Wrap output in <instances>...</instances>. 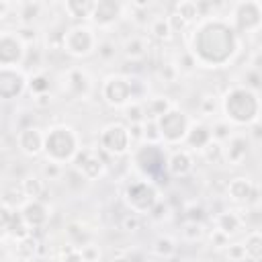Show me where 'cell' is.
I'll use <instances>...</instances> for the list:
<instances>
[{"mask_svg":"<svg viewBox=\"0 0 262 262\" xmlns=\"http://www.w3.org/2000/svg\"><path fill=\"white\" fill-rule=\"evenodd\" d=\"M72 168L86 180V182H94L98 178H102L106 174V162L100 156L98 149L92 147H80L78 154L72 160Z\"/></svg>","mask_w":262,"mask_h":262,"instance_id":"11","label":"cell"},{"mask_svg":"<svg viewBox=\"0 0 262 262\" xmlns=\"http://www.w3.org/2000/svg\"><path fill=\"white\" fill-rule=\"evenodd\" d=\"M194 170V160L192 154L184 147L174 149L168 158H166V172L174 178H186L190 172Z\"/></svg>","mask_w":262,"mask_h":262,"instance_id":"20","label":"cell"},{"mask_svg":"<svg viewBox=\"0 0 262 262\" xmlns=\"http://www.w3.org/2000/svg\"><path fill=\"white\" fill-rule=\"evenodd\" d=\"M96 53H98V57H100L102 61H111V59H115V55H117V45H115L113 41H108V39L98 41Z\"/></svg>","mask_w":262,"mask_h":262,"instance_id":"46","label":"cell"},{"mask_svg":"<svg viewBox=\"0 0 262 262\" xmlns=\"http://www.w3.org/2000/svg\"><path fill=\"white\" fill-rule=\"evenodd\" d=\"M61 88L72 100H84L92 90V78L82 68H68L63 72Z\"/></svg>","mask_w":262,"mask_h":262,"instance_id":"13","label":"cell"},{"mask_svg":"<svg viewBox=\"0 0 262 262\" xmlns=\"http://www.w3.org/2000/svg\"><path fill=\"white\" fill-rule=\"evenodd\" d=\"M149 45H147V41H145V37H139V35H133V37H129L125 43H123V55L127 57V59H131V61H141L145 55H147V49Z\"/></svg>","mask_w":262,"mask_h":262,"instance_id":"25","label":"cell"},{"mask_svg":"<svg viewBox=\"0 0 262 262\" xmlns=\"http://www.w3.org/2000/svg\"><path fill=\"white\" fill-rule=\"evenodd\" d=\"M27 45L14 31H0V68H20L25 61Z\"/></svg>","mask_w":262,"mask_h":262,"instance_id":"12","label":"cell"},{"mask_svg":"<svg viewBox=\"0 0 262 262\" xmlns=\"http://www.w3.org/2000/svg\"><path fill=\"white\" fill-rule=\"evenodd\" d=\"M211 127V137H213V141H219V143H225L229 137H231V133H233V127L225 121V119H219V121H215L213 125H209Z\"/></svg>","mask_w":262,"mask_h":262,"instance_id":"36","label":"cell"},{"mask_svg":"<svg viewBox=\"0 0 262 262\" xmlns=\"http://www.w3.org/2000/svg\"><path fill=\"white\" fill-rule=\"evenodd\" d=\"M113 262H129V260H127V256H117V258H113Z\"/></svg>","mask_w":262,"mask_h":262,"instance_id":"58","label":"cell"},{"mask_svg":"<svg viewBox=\"0 0 262 262\" xmlns=\"http://www.w3.org/2000/svg\"><path fill=\"white\" fill-rule=\"evenodd\" d=\"M209 239H211V244H213L215 248H221V250L229 244V237H227V235H223V233H221V231H217V229H213V231H211Z\"/></svg>","mask_w":262,"mask_h":262,"instance_id":"54","label":"cell"},{"mask_svg":"<svg viewBox=\"0 0 262 262\" xmlns=\"http://www.w3.org/2000/svg\"><path fill=\"white\" fill-rule=\"evenodd\" d=\"M203 235H205L203 223H199V221H186V223H184V227H182V237H184L186 242H199V239H203Z\"/></svg>","mask_w":262,"mask_h":262,"instance_id":"42","label":"cell"},{"mask_svg":"<svg viewBox=\"0 0 262 262\" xmlns=\"http://www.w3.org/2000/svg\"><path fill=\"white\" fill-rule=\"evenodd\" d=\"M27 90V74L20 68H0V100H14Z\"/></svg>","mask_w":262,"mask_h":262,"instance_id":"14","label":"cell"},{"mask_svg":"<svg viewBox=\"0 0 262 262\" xmlns=\"http://www.w3.org/2000/svg\"><path fill=\"white\" fill-rule=\"evenodd\" d=\"M149 35L158 41H168L172 37V29L166 16H156L149 20Z\"/></svg>","mask_w":262,"mask_h":262,"instance_id":"32","label":"cell"},{"mask_svg":"<svg viewBox=\"0 0 262 262\" xmlns=\"http://www.w3.org/2000/svg\"><path fill=\"white\" fill-rule=\"evenodd\" d=\"M0 262H4V252L0 250Z\"/></svg>","mask_w":262,"mask_h":262,"instance_id":"60","label":"cell"},{"mask_svg":"<svg viewBox=\"0 0 262 262\" xmlns=\"http://www.w3.org/2000/svg\"><path fill=\"white\" fill-rule=\"evenodd\" d=\"M172 106H176L168 96H149L143 100V111H145V119L149 121H158L164 113H168Z\"/></svg>","mask_w":262,"mask_h":262,"instance_id":"23","label":"cell"},{"mask_svg":"<svg viewBox=\"0 0 262 262\" xmlns=\"http://www.w3.org/2000/svg\"><path fill=\"white\" fill-rule=\"evenodd\" d=\"M242 225H244L242 215L235 213V211H223V213H219V215L215 217V229L221 231V233L227 235V237L235 235V233L242 229Z\"/></svg>","mask_w":262,"mask_h":262,"instance_id":"22","label":"cell"},{"mask_svg":"<svg viewBox=\"0 0 262 262\" xmlns=\"http://www.w3.org/2000/svg\"><path fill=\"white\" fill-rule=\"evenodd\" d=\"M201 154L209 164H223V143L219 141H211Z\"/></svg>","mask_w":262,"mask_h":262,"instance_id":"40","label":"cell"},{"mask_svg":"<svg viewBox=\"0 0 262 262\" xmlns=\"http://www.w3.org/2000/svg\"><path fill=\"white\" fill-rule=\"evenodd\" d=\"M33 104H35V106H39V108H45V106H49V104H51V94L47 92V94H39V96H33Z\"/></svg>","mask_w":262,"mask_h":262,"instance_id":"55","label":"cell"},{"mask_svg":"<svg viewBox=\"0 0 262 262\" xmlns=\"http://www.w3.org/2000/svg\"><path fill=\"white\" fill-rule=\"evenodd\" d=\"M39 248H41L39 239L31 233V235H27V237L18 239L16 256H18V258H27V260H35V258H37V254H39Z\"/></svg>","mask_w":262,"mask_h":262,"instance_id":"30","label":"cell"},{"mask_svg":"<svg viewBox=\"0 0 262 262\" xmlns=\"http://www.w3.org/2000/svg\"><path fill=\"white\" fill-rule=\"evenodd\" d=\"M242 246H244V252H246V260L260 262V258H262V233L258 229H252L246 235Z\"/></svg>","mask_w":262,"mask_h":262,"instance_id":"27","label":"cell"},{"mask_svg":"<svg viewBox=\"0 0 262 262\" xmlns=\"http://www.w3.org/2000/svg\"><path fill=\"white\" fill-rule=\"evenodd\" d=\"M78 252H80L84 262H100V258H102V252H100V248L94 242H88V244L80 246Z\"/></svg>","mask_w":262,"mask_h":262,"instance_id":"43","label":"cell"},{"mask_svg":"<svg viewBox=\"0 0 262 262\" xmlns=\"http://www.w3.org/2000/svg\"><path fill=\"white\" fill-rule=\"evenodd\" d=\"M123 201H125V205L131 213L147 215L154 209V205L160 201V190L151 180L135 178L125 186Z\"/></svg>","mask_w":262,"mask_h":262,"instance_id":"7","label":"cell"},{"mask_svg":"<svg viewBox=\"0 0 262 262\" xmlns=\"http://www.w3.org/2000/svg\"><path fill=\"white\" fill-rule=\"evenodd\" d=\"M63 10L70 18L76 20H90V14L94 10V0H68L63 4Z\"/></svg>","mask_w":262,"mask_h":262,"instance_id":"26","label":"cell"},{"mask_svg":"<svg viewBox=\"0 0 262 262\" xmlns=\"http://www.w3.org/2000/svg\"><path fill=\"white\" fill-rule=\"evenodd\" d=\"M250 147H252L250 137L233 131L231 137L223 143V162L229 164V166H242V164H246V160L250 156Z\"/></svg>","mask_w":262,"mask_h":262,"instance_id":"16","label":"cell"},{"mask_svg":"<svg viewBox=\"0 0 262 262\" xmlns=\"http://www.w3.org/2000/svg\"><path fill=\"white\" fill-rule=\"evenodd\" d=\"M217 111H221V100H219V96L213 94V92H205V94L201 96V100H199V113H201L203 117H213V115H217Z\"/></svg>","mask_w":262,"mask_h":262,"instance_id":"33","label":"cell"},{"mask_svg":"<svg viewBox=\"0 0 262 262\" xmlns=\"http://www.w3.org/2000/svg\"><path fill=\"white\" fill-rule=\"evenodd\" d=\"M223 256L227 262H244L246 260V252L242 244H227L223 248Z\"/></svg>","mask_w":262,"mask_h":262,"instance_id":"45","label":"cell"},{"mask_svg":"<svg viewBox=\"0 0 262 262\" xmlns=\"http://www.w3.org/2000/svg\"><path fill=\"white\" fill-rule=\"evenodd\" d=\"M174 66H176L178 74H190V72H194V68H196V63H194V59H192V55H190L188 51H182V53L178 55V61H176Z\"/></svg>","mask_w":262,"mask_h":262,"instance_id":"47","label":"cell"},{"mask_svg":"<svg viewBox=\"0 0 262 262\" xmlns=\"http://www.w3.org/2000/svg\"><path fill=\"white\" fill-rule=\"evenodd\" d=\"M221 100L223 119L231 127H250L260 121V94L244 84L225 90Z\"/></svg>","mask_w":262,"mask_h":262,"instance_id":"2","label":"cell"},{"mask_svg":"<svg viewBox=\"0 0 262 262\" xmlns=\"http://www.w3.org/2000/svg\"><path fill=\"white\" fill-rule=\"evenodd\" d=\"M227 196L242 205L258 203V184L248 176H235L227 182Z\"/></svg>","mask_w":262,"mask_h":262,"instance_id":"17","label":"cell"},{"mask_svg":"<svg viewBox=\"0 0 262 262\" xmlns=\"http://www.w3.org/2000/svg\"><path fill=\"white\" fill-rule=\"evenodd\" d=\"M45 262H63V258H59V256L55 254V256H49V258H47Z\"/></svg>","mask_w":262,"mask_h":262,"instance_id":"57","label":"cell"},{"mask_svg":"<svg viewBox=\"0 0 262 262\" xmlns=\"http://www.w3.org/2000/svg\"><path fill=\"white\" fill-rule=\"evenodd\" d=\"M158 131L164 145H180L186 137V131L192 123V119L178 106H172L168 113H164L158 121Z\"/></svg>","mask_w":262,"mask_h":262,"instance_id":"9","label":"cell"},{"mask_svg":"<svg viewBox=\"0 0 262 262\" xmlns=\"http://www.w3.org/2000/svg\"><path fill=\"white\" fill-rule=\"evenodd\" d=\"M16 262H35V260H27V258H16Z\"/></svg>","mask_w":262,"mask_h":262,"instance_id":"59","label":"cell"},{"mask_svg":"<svg viewBox=\"0 0 262 262\" xmlns=\"http://www.w3.org/2000/svg\"><path fill=\"white\" fill-rule=\"evenodd\" d=\"M98 45V37L94 33V29L86 23H78L70 29L63 31L61 35V49L63 53H68L70 57H88L96 51Z\"/></svg>","mask_w":262,"mask_h":262,"instance_id":"6","label":"cell"},{"mask_svg":"<svg viewBox=\"0 0 262 262\" xmlns=\"http://www.w3.org/2000/svg\"><path fill=\"white\" fill-rule=\"evenodd\" d=\"M18 215L23 217L29 229H41L49 221V209L43 201H27L18 209Z\"/></svg>","mask_w":262,"mask_h":262,"instance_id":"21","label":"cell"},{"mask_svg":"<svg viewBox=\"0 0 262 262\" xmlns=\"http://www.w3.org/2000/svg\"><path fill=\"white\" fill-rule=\"evenodd\" d=\"M10 6H12V4H8V2H4V0H0V18H4V16L8 14V10H10Z\"/></svg>","mask_w":262,"mask_h":262,"instance_id":"56","label":"cell"},{"mask_svg":"<svg viewBox=\"0 0 262 262\" xmlns=\"http://www.w3.org/2000/svg\"><path fill=\"white\" fill-rule=\"evenodd\" d=\"M166 18H168V23H170L172 35H174V33H182V31H184V29L188 27V25H186V23H184V20H182V18H180V16H178L176 12H170V14L166 16Z\"/></svg>","mask_w":262,"mask_h":262,"instance_id":"51","label":"cell"},{"mask_svg":"<svg viewBox=\"0 0 262 262\" xmlns=\"http://www.w3.org/2000/svg\"><path fill=\"white\" fill-rule=\"evenodd\" d=\"M41 4L39 2H25L18 6V18H20V25H33V20L39 16L41 12Z\"/></svg>","mask_w":262,"mask_h":262,"instance_id":"35","label":"cell"},{"mask_svg":"<svg viewBox=\"0 0 262 262\" xmlns=\"http://www.w3.org/2000/svg\"><path fill=\"white\" fill-rule=\"evenodd\" d=\"M178 70H176V66L174 63H162L160 68H158V78L164 82V84H174L176 80H178Z\"/></svg>","mask_w":262,"mask_h":262,"instance_id":"44","label":"cell"},{"mask_svg":"<svg viewBox=\"0 0 262 262\" xmlns=\"http://www.w3.org/2000/svg\"><path fill=\"white\" fill-rule=\"evenodd\" d=\"M203 217H205V209L201 205H190L186 209V221H199L201 223Z\"/></svg>","mask_w":262,"mask_h":262,"instance_id":"53","label":"cell"},{"mask_svg":"<svg viewBox=\"0 0 262 262\" xmlns=\"http://www.w3.org/2000/svg\"><path fill=\"white\" fill-rule=\"evenodd\" d=\"M6 233L10 235V237H14L16 242L18 239H23V237H27V235H31V229L27 227V223L23 221V217L14 211V215H12V219H10V225H8V229H6Z\"/></svg>","mask_w":262,"mask_h":262,"instance_id":"34","label":"cell"},{"mask_svg":"<svg viewBox=\"0 0 262 262\" xmlns=\"http://www.w3.org/2000/svg\"><path fill=\"white\" fill-rule=\"evenodd\" d=\"M211 141H213V137H211V127H209L207 123H203V121H192L190 127H188V131H186V137H184L182 145H184V149H188L190 154H192V151H199V154H201Z\"/></svg>","mask_w":262,"mask_h":262,"instance_id":"19","label":"cell"},{"mask_svg":"<svg viewBox=\"0 0 262 262\" xmlns=\"http://www.w3.org/2000/svg\"><path fill=\"white\" fill-rule=\"evenodd\" d=\"M80 147V135L70 125H53L43 133V156L49 162H72Z\"/></svg>","mask_w":262,"mask_h":262,"instance_id":"3","label":"cell"},{"mask_svg":"<svg viewBox=\"0 0 262 262\" xmlns=\"http://www.w3.org/2000/svg\"><path fill=\"white\" fill-rule=\"evenodd\" d=\"M137 84L139 80L127 74H111L104 78L102 86H100V96L102 100L113 106V108H123L133 100H139V92H137Z\"/></svg>","mask_w":262,"mask_h":262,"instance_id":"4","label":"cell"},{"mask_svg":"<svg viewBox=\"0 0 262 262\" xmlns=\"http://www.w3.org/2000/svg\"><path fill=\"white\" fill-rule=\"evenodd\" d=\"M127 129H129V137H131L133 147L137 143H141V139H143V123H131V125H127Z\"/></svg>","mask_w":262,"mask_h":262,"instance_id":"50","label":"cell"},{"mask_svg":"<svg viewBox=\"0 0 262 262\" xmlns=\"http://www.w3.org/2000/svg\"><path fill=\"white\" fill-rule=\"evenodd\" d=\"M141 143L162 145V137H160L158 123H156V121H149V119H145V121H143V139H141Z\"/></svg>","mask_w":262,"mask_h":262,"instance_id":"39","label":"cell"},{"mask_svg":"<svg viewBox=\"0 0 262 262\" xmlns=\"http://www.w3.org/2000/svg\"><path fill=\"white\" fill-rule=\"evenodd\" d=\"M133 164L135 168L141 172V178L151 180L156 184V180H160L162 176H166V149L162 145H151V143H137L133 147Z\"/></svg>","mask_w":262,"mask_h":262,"instance_id":"5","label":"cell"},{"mask_svg":"<svg viewBox=\"0 0 262 262\" xmlns=\"http://www.w3.org/2000/svg\"><path fill=\"white\" fill-rule=\"evenodd\" d=\"M231 29L242 35H254L262 27V2L258 0H242L231 6V18L227 20Z\"/></svg>","mask_w":262,"mask_h":262,"instance_id":"8","label":"cell"},{"mask_svg":"<svg viewBox=\"0 0 262 262\" xmlns=\"http://www.w3.org/2000/svg\"><path fill=\"white\" fill-rule=\"evenodd\" d=\"M151 252L158 258H172L176 254V242L170 235H158L151 244Z\"/></svg>","mask_w":262,"mask_h":262,"instance_id":"31","label":"cell"},{"mask_svg":"<svg viewBox=\"0 0 262 262\" xmlns=\"http://www.w3.org/2000/svg\"><path fill=\"white\" fill-rule=\"evenodd\" d=\"M49 76L43 74V72H35L31 76H27V90L33 94V96H39V94H47L49 92Z\"/></svg>","mask_w":262,"mask_h":262,"instance_id":"29","label":"cell"},{"mask_svg":"<svg viewBox=\"0 0 262 262\" xmlns=\"http://www.w3.org/2000/svg\"><path fill=\"white\" fill-rule=\"evenodd\" d=\"M141 227V215H137V213H127V215H123V219H121V229L123 231H129V233H133V231H137Z\"/></svg>","mask_w":262,"mask_h":262,"instance_id":"48","label":"cell"},{"mask_svg":"<svg viewBox=\"0 0 262 262\" xmlns=\"http://www.w3.org/2000/svg\"><path fill=\"white\" fill-rule=\"evenodd\" d=\"M123 12H125V4L115 2V0H98V2H94L90 23L98 29H108L123 16Z\"/></svg>","mask_w":262,"mask_h":262,"instance_id":"15","label":"cell"},{"mask_svg":"<svg viewBox=\"0 0 262 262\" xmlns=\"http://www.w3.org/2000/svg\"><path fill=\"white\" fill-rule=\"evenodd\" d=\"M258 82H260V70H252V68H250V70L246 72V82H244V86H248V88H252V90L258 92V86H260Z\"/></svg>","mask_w":262,"mask_h":262,"instance_id":"52","label":"cell"},{"mask_svg":"<svg viewBox=\"0 0 262 262\" xmlns=\"http://www.w3.org/2000/svg\"><path fill=\"white\" fill-rule=\"evenodd\" d=\"M98 145L108 156H115V158L127 156L131 151V147H133L127 125H123V123H108L98 133Z\"/></svg>","mask_w":262,"mask_h":262,"instance_id":"10","label":"cell"},{"mask_svg":"<svg viewBox=\"0 0 262 262\" xmlns=\"http://www.w3.org/2000/svg\"><path fill=\"white\" fill-rule=\"evenodd\" d=\"M16 37L27 45V47H33L37 41H39V29L35 25H18L14 29Z\"/></svg>","mask_w":262,"mask_h":262,"instance_id":"37","label":"cell"},{"mask_svg":"<svg viewBox=\"0 0 262 262\" xmlns=\"http://www.w3.org/2000/svg\"><path fill=\"white\" fill-rule=\"evenodd\" d=\"M123 117L129 121V125H131V123H143V121H145L143 102L133 100V102H129L127 106H123Z\"/></svg>","mask_w":262,"mask_h":262,"instance_id":"38","label":"cell"},{"mask_svg":"<svg viewBox=\"0 0 262 262\" xmlns=\"http://www.w3.org/2000/svg\"><path fill=\"white\" fill-rule=\"evenodd\" d=\"M18 186L27 201H41V196L45 192V180L39 174H27Z\"/></svg>","mask_w":262,"mask_h":262,"instance_id":"24","label":"cell"},{"mask_svg":"<svg viewBox=\"0 0 262 262\" xmlns=\"http://www.w3.org/2000/svg\"><path fill=\"white\" fill-rule=\"evenodd\" d=\"M186 25H192V23H199L201 20V14H199V6L194 0H180L174 4V10Z\"/></svg>","mask_w":262,"mask_h":262,"instance_id":"28","label":"cell"},{"mask_svg":"<svg viewBox=\"0 0 262 262\" xmlns=\"http://www.w3.org/2000/svg\"><path fill=\"white\" fill-rule=\"evenodd\" d=\"M63 164H57V162H49V160H45V164L41 166V172H39V176L43 178V180H57V178H61L63 176Z\"/></svg>","mask_w":262,"mask_h":262,"instance_id":"41","label":"cell"},{"mask_svg":"<svg viewBox=\"0 0 262 262\" xmlns=\"http://www.w3.org/2000/svg\"><path fill=\"white\" fill-rule=\"evenodd\" d=\"M242 37L221 16L201 18L190 33V49L196 68H225L239 53Z\"/></svg>","mask_w":262,"mask_h":262,"instance_id":"1","label":"cell"},{"mask_svg":"<svg viewBox=\"0 0 262 262\" xmlns=\"http://www.w3.org/2000/svg\"><path fill=\"white\" fill-rule=\"evenodd\" d=\"M12 215H14V209H10L8 205H4V203L0 201V233H2V231L6 233V229H8V225H10Z\"/></svg>","mask_w":262,"mask_h":262,"instance_id":"49","label":"cell"},{"mask_svg":"<svg viewBox=\"0 0 262 262\" xmlns=\"http://www.w3.org/2000/svg\"><path fill=\"white\" fill-rule=\"evenodd\" d=\"M43 129L37 125L20 127L16 133V145L27 158H39L43 154Z\"/></svg>","mask_w":262,"mask_h":262,"instance_id":"18","label":"cell"}]
</instances>
